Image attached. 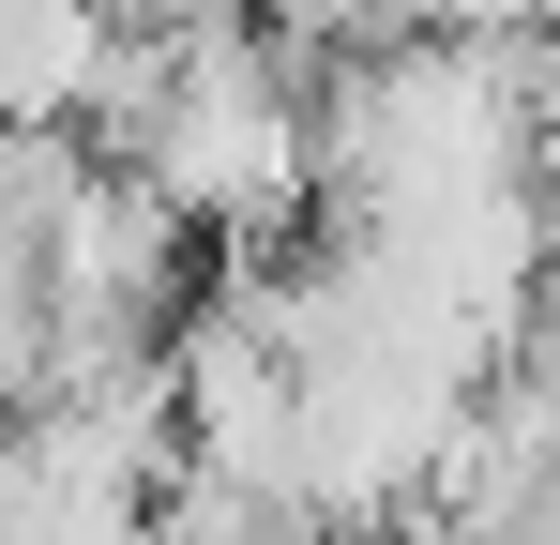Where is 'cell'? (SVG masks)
<instances>
[{
    "mask_svg": "<svg viewBox=\"0 0 560 545\" xmlns=\"http://www.w3.org/2000/svg\"><path fill=\"white\" fill-rule=\"evenodd\" d=\"M137 91V31L106 0H0V121L15 137H92Z\"/></svg>",
    "mask_w": 560,
    "mask_h": 545,
    "instance_id": "1",
    "label": "cell"
},
{
    "mask_svg": "<svg viewBox=\"0 0 560 545\" xmlns=\"http://www.w3.org/2000/svg\"><path fill=\"white\" fill-rule=\"evenodd\" d=\"M530 318H546V334H560V258H546V303H530Z\"/></svg>",
    "mask_w": 560,
    "mask_h": 545,
    "instance_id": "2",
    "label": "cell"
}]
</instances>
